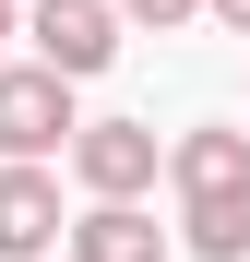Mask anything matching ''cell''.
I'll return each instance as SVG.
<instances>
[{
	"label": "cell",
	"mask_w": 250,
	"mask_h": 262,
	"mask_svg": "<svg viewBox=\"0 0 250 262\" xmlns=\"http://www.w3.org/2000/svg\"><path fill=\"white\" fill-rule=\"evenodd\" d=\"M60 238H72L60 179H48V167H0V262H48Z\"/></svg>",
	"instance_id": "obj_5"
},
{
	"label": "cell",
	"mask_w": 250,
	"mask_h": 262,
	"mask_svg": "<svg viewBox=\"0 0 250 262\" xmlns=\"http://www.w3.org/2000/svg\"><path fill=\"white\" fill-rule=\"evenodd\" d=\"M167 238L179 227H155L143 203H83L72 214V262H167Z\"/></svg>",
	"instance_id": "obj_6"
},
{
	"label": "cell",
	"mask_w": 250,
	"mask_h": 262,
	"mask_svg": "<svg viewBox=\"0 0 250 262\" xmlns=\"http://www.w3.org/2000/svg\"><path fill=\"white\" fill-rule=\"evenodd\" d=\"M119 24H143V36H179V24H202V0H119Z\"/></svg>",
	"instance_id": "obj_7"
},
{
	"label": "cell",
	"mask_w": 250,
	"mask_h": 262,
	"mask_svg": "<svg viewBox=\"0 0 250 262\" xmlns=\"http://www.w3.org/2000/svg\"><path fill=\"white\" fill-rule=\"evenodd\" d=\"M72 131H83L72 72H48V60L0 72V167H48V155H72Z\"/></svg>",
	"instance_id": "obj_2"
},
{
	"label": "cell",
	"mask_w": 250,
	"mask_h": 262,
	"mask_svg": "<svg viewBox=\"0 0 250 262\" xmlns=\"http://www.w3.org/2000/svg\"><path fill=\"white\" fill-rule=\"evenodd\" d=\"M24 48L72 83H96L119 60V0H24Z\"/></svg>",
	"instance_id": "obj_4"
},
{
	"label": "cell",
	"mask_w": 250,
	"mask_h": 262,
	"mask_svg": "<svg viewBox=\"0 0 250 262\" xmlns=\"http://www.w3.org/2000/svg\"><path fill=\"white\" fill-rule=\"evenodd\" d=\"M12 36H24V0H0V72H12Z\"/></svg>",
	"instance_id": "obj_9"
},
{
	"label": "cell",
	"mask_w": 250,
	"mask_h": 262,
	"mask_svg": "<svg viewBox=\"0 0 250 262\" xmlns=\"http://www.w3.org/2000/svg\"><path fill=\"white\" fill-rule=\"evenodd\" d=\"M202 24H226V36H250V0H202Z\"/></svg>",
	"instance_id": "obj_8"
},
{
	"label": "cell",
	"mask_w": 250,
	"mask_h": 262,
	"mask_svg": "<svg viewBox=\"0 0 250 262\" xmlns=\"http://www.w3.org/2000/svg\"><path fill=\"white\" fill-rule=\"evenodd\" d=\"M167 191H179L191 262H250V131L238 119H191L167 143Z\"/></svg>",
	"instance_id": "obj_1"
},
{
	"label": "cell",
	"mask_w": 250,
	"mask_h": 262,
	"mask_svg": "<svg viewBox=\"0 0 250 262\" xmlns=\"http://www.w3.org/2000/svg\"><path fill=\"white\" fill-rule=\"evenodd\" d=\"M72 179H83V203H143V191L167 179L155 119H83V131H72Z\"/></svg>",
	"instance_id": "obj_3"
}]
</instances>
